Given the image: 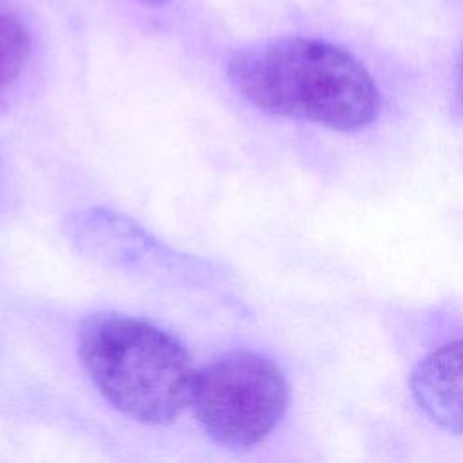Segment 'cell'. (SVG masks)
<instances>
[{"mask_svg": "<svg viewBox=\"0 0 463 463\" xmlns=\"http://www.w3.org/2000/svg\"><path fill=\"white\" fill-rule=\"evenodd\" d=\"M289 387L280 367L264 354L237 351L195 373L190 403L199 425L217 443L246 449L280 423Z\"/></svg>", "mask_w": 463, "mask_h": 463, "instance_id": "3957f363", "label": "cell"}, {"mask_svg": "<svg viewBox=\"0 0 463 463\" xmlns=\"http://www.w3.org/2000/svg\"><path fill=\"white\" fill-rule=\"evenodd\" d=\"M409 385L416 405L434 423L463 436V338L429 353Z\"/></svg>", "mask_w": 463, "mask_h": 463, "instance_id": "277c9868", "label": "cell"}, {"mask_svg": "<svg viewBox=\"0 0 463 463\" xmlns=\"http://www.w3.org/2000/svg\"><path fill=\"white\" fill-rule=\"evenodd\" d=\"M78 354L103 398L134 421L165 425L190 403L195 373L186 349L145 318L114 311L89 317Z\"/></svg>", "mask_w": 463, "mask_h": 463, "instance_id": "7a4b0ae2", "label": "cell"}, {"mask_svg": "<svg viewBox=\"0 0 463 463\" xmlns=\"http://www.w3.org/2000/svg\"><path fill=\"white\" fill-rule=\"evenodd\" d=\"M137 2L146 4V5H161V4H165L166 0H137Z\"/></svg>", "mask_w": 463, "mask_h": 463, "instance_id": "52a82bcc", "label": "cell"}, {"mask_svg": "<svg viewBox=\"0 0 463 463\" xmlns=\"http://www.w3.org/2000/svg\"><path fill=\"white\" fill-rule=\"evenodd\" d=\"M456 99H458V105L463 112V51H461L458 69H456Z\"/></svg>", "mask_w": 463, "mask_h": 463, "instance_id": "8992f818", "label": "cell"}, {"mask_svg": "<svg viewBox=\"0 0 463 463\" xmlns=\"http://www.w3.org/2000/svg\"><path fill=\"white\" fill-rule=\"evenodd\" d=\"M228 80L255 109L333 130H356L380 114L369 71L345 49L320 38L284 36L237 51Z\"/></svg>", "mask_w": 463, "mask_h": 463, "instance_id": "6da1fadb", "label": "cell"}, {"mask_svg": "<svg viewBox=\"0 0 463 463\" xmlns=\"http://www.w3.org/2000/svg\"><path fill=\"white\" fill-rule=\"evenodd\" d=\"M31 52V36L25 25L11 13L0 9V92L22 74Z\"/></svg>", "mask_w": 463, "mask_h": 463, "instance_id": "5b68a950", "label": "cell"}]
</instances>
